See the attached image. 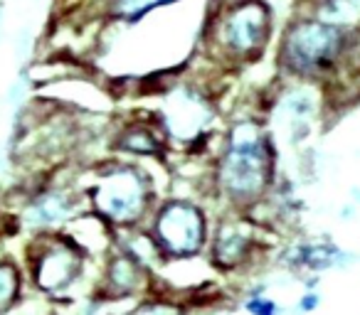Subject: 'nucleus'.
<instances>
[{"instance_id":"1a4fd4ad","label":"nucleus","mask_w":360,"mask_h":315,"mask_svg":"<svg viewBox=\"0 0 360 315\" xmlns=\"http://www.w3.org/2000/svg\"><path fill=\"white\" fill-rule=\"evenodd\" d=\"M158 290L155 269L136 259L124 246L114 244V249L99 261V271L91 283V300L106 305L136 303V300L153 295Z\"/></svg>"},{"instance_id":"f03ea898","label":"nucleus","mask_w":360,"mask_h":315,"mask_svg":"<svg viewBox=\"0 0 360 315\" xmlns=\"http://www.w3.org/2000/svg\"><path fill=\"white\" fill-rule=\"evenodd\" d=\"M86 205L116 236L143 229L160 202L153 173L141 161L109 155L84 173Z\"/></svg>"},{"instance_id":"9b49d317","label":"nucleus","mask_w":360,"mask_h":315,"mask_svg":"<svg viewBox=\"0 0 360 315\" xmlns=\"http://www.w3.org/2000/svg\"><path fill=\"white\" fill-rule=\"evenodd\" d=\"M111 155L119 158H131V161H158L165 163L170 153V145L165 140L163 130H160L158 121L153 114L148 119H124L116 123L114 133L109 138Z\"/></svg>"},{"instance_id":"f8f14e48","label":"nucleus","mask_w":360,"mask_h":315,"mask_svg":"<svg viewBox=\"0 0 360 315\" xmlns=\"http://www.w3.org/2000/svg\"><path fill=\"white\" fill-rule=\"evenodd\" d=\"M27 293L30 286L22 261L13 254H0V315L18 313Z\"/></svg>"},{"instance_id":"20e7f679","label":"nucleus","mask_w":360,"mask_h":315,"mask_svg":"<svg viewBox=\"0 0 360 315\" xmlns=\"http://www.w3.org/2000/svg\"><path fill=\"white\" fill-rule=\"evenodd\" d=\"M30 293L45 300H67L89 269V254L70 232L30 234L20 256Z\"/></svg>"},{"instance_id":"f3484780","label":"nucleus","mask_w":360,"mask_h":315,"mask_svg":"<svg viewBox=\"0 0 360 315\" xmlns=\"http://www.w3.org/2000/svg\"><path fill=\"white\" fill-rule=\"evenodd\" d=\"M319 305H321V295L314 293V290L304 293V295H301V300H299V310H301V313H314Z\"/></svg>"},{"instance_id":"dca6fc26","label":"nucleus","mask_w":360,"mask_h":315,"mask_svg":"<svg viewBox=\"0 0 360 315\" xmlns=\"http://www.w3.org/2000/svg\"><path fill=\"white\" fill-rule=\"evenodd\" d=\"M242 308L247 315H281V308L274 298H269L262 290H252L242 298Z\"/></svg>"},{"instance_id":"f257e3e1","label":"nucleus","mask_w":360,"mask_h":315,"mask_svg":"<svg viewBox=\"0 0 360 315\" xmlns=\"http://www.w3.org/2000/svg\"><path fill=\"white\" fill-rule=\"evenodd\" d=\"M276 182V143L266 121L257 116L232 119L222 128L207 175V195L222 212L252 215Z\"/></svg>"},{"instance_id":"9d476101","label":"nucleus","mask_w":360,"mask_h":315,"mask_svg":"<svg viewBox=\"0 0 360 315\" xmlns=\"http://www.w3.org/2000/svg\"><path fill=\"white\" fill-rule=\"evenodd\" d=\"M262 254V239L250 215L240 212H222L212 222L210 244L205 259L217 276L245 274L257 264Z\"/></svg>"},{"instance_id":"6e6552de","label":"nucleus","mask_w":360,"mask_h":315,"mask_svg":"<svg viewBox=\"0 0 360 315\" xmlns=\"http://www.w3.org/2000/svg\"><path fill=\"white\" fill-rule=\"evenodd\" d=\"M84 180H60V177H47L32 190V195L25 200L22 207V224L30 229V234L37 232H65L77 217L86 215Z\"/></svg>"},{"instance_id":"39448f33","label":"nucleus","mask_w":360,"mask_h":315,"mask_svg":"<svg viewBox=\"0 0 360 315\" xmlns=\"http://www.w3.org/2000/svg\"><path fill=\"white\" fill-rule=\"evenodd\" d=\"M210 210L198 197L163 195L143 227L163 264L202 259L212 234Z\"/></svg>"},{"instance_id":"4468645a","label":"nucleus","mask_w":360,"mask_h":315,"mask_svg":"<svg viewBox=\"0 0 360 315\" xmlns=\"http://www.w3.org/2000/svg\"><path fill=\"white\" fill-rule=\"evenodd\" d=\"M338 259V251L328 244H296L286 251L284 264L296 271H323L330 269Z\"/></svg>"},{"instance_id":"7ed1b4c3","label":"nucleus","mask_w":360,"mask_h":315,"mask_svg":"<svg viewBox=\"0 0 360 315\" xmlns=\"http://www.w3.org/2000/svg\"><path fill=\"white\" fill-rule=\"evenodd\" d=\"M274 13L266 0H237L207 8L200 30V47L217 69H242L269 50Z\"/></svg>"},{"instance_id":"a211bd4d","label":"nucleus","mask_w":360,"mask_h":315,"mask_svg":"<svg viewBox=\"0 0 360 315\" xmlns=\"http://www.w3.org/2000/svg\"><path fill=\"white\" fill-rule=\"evenodd\" d=\"M227 3H237V0H207V8H217V6H227Z\"/></svg>"},{"instance_id":"ddd939ff","label":"nucleus","mask_w":360,"mask_h":315,"mask_svg":"<svg viewBox=\"0 0 360 315\" xmlns=\"http://www.w3.org/2000/svg\"><path fill=\"white\" fill-rule=\"evenodd\" d=\"M178 3L183 0H99V18H104L111 25L134 27L143 22L150 13L178 6Z\"/></svg>"},{"instance_id":"2eb2a0df","label":"nucleus","mask_w":360,"mask_h":315,"mask_svg":"<svg viewBox=\"0 0 360 315\" xmlns=\"http://www.w3.org/2000/svg\"><path fill=\"white\" fill-rule=\"evenodd\" d=\"M358 15H360V0H321L319 15L316 18H321L326 22H333V25H340V22H348Z\"/></svg>"},{"instance_id":"423d86ee","label":"nucleus","mask_w":360,"mask_h":315,"mask_svg":"<svg viewBox=\"0 0 360 315\" xmlns=\"http://www.w3.org/2000/svg\"><path fill=\"white\" fill-rule=\"evenodd\" d=\"M217 116V99L198 79H173L153 111L170 150L188 153H198V145L210 143Z\"/></svg>"},{"instance_id":"0eeeda50","label":"nucleus","mask_w":360,"mask_h":315,"mask_svg":"<svg viewBox=\"0 0 360 315\" xmlns=\"http://www.w3.org/2000/svg\"><path fill=\"white\" fill-rule=\"evenodd\" d=\"M343 47L345 32L340 25L321 18H301L286 25L276 50V62L279 69L294 79H321L340 60Z\"/></svg>"}]
</instances>
